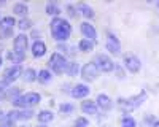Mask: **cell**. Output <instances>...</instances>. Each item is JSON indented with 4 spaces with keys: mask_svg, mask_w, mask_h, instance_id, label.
Returning <instances> with one entry per match:
<instances>
[{
    "mask_svg": "<svg viewBox=\"0 0 159 127\" xmlns=\"http://www.w3.org/2000/svg\"><path fill=\"white\" fill-rule=\"evenodd\" d=\"M37 119L42 122V124H48V122H51L52 119H54V113L52 111H49V110H42L38 114H37Z\"/></svg>",
    "mask_w": 159,
    "mask_h": 127,
    "instance_id": "obj_19",
    "label": "cell"
},
{
    "mask_svg": "<svg viewBox=\"0 0 159 127\" xmlns=\"http://www.w3.org/2000/svg\"><path fill=\"white\" fill-rule=\"evenodd\" d=\"M15 25H16V19L13 16H5L0 19V40H8L13 35Z\"/></svg>",
    "mask_w": 159,
    "mask_h": 127,
    "instance_id": "obj_5",
    "label": "cell"
},
{
    "mask_svg": "<svg viewBox=\"0 0 159 127\" xmlns=\"http://www.w3.org/2000/svg\"><path fill=\"white\" fill-rule=\"evenodd\" d=\"M121 127H137V121L130 116H124L121 121Z\"/></svg>",
    "mask_w": 159,
    "mask_h": 127,
    "instance_id": "obj_26",
    "label": "cell"
},
{
    "mask_svg": "<svg viewBox=\"0 0 159 127\" xmlns=\"http://www.w3.org/2000/svg\"><path fill=\"white\" fill-rule=\"evenodd\" d=\"M37 127H48V125H45V124H42V125H37Z\"/></svg>",
    "mask_w": 159,
    "mask_h": 127,
    "instance_id": "obj_35",
    "label": "cell"
},
{
    "mask_svg": "<svg viewBox=\"0 0 159 127\" xmlns=\"http://www.w3.org/2000/svg\"><path fill=\"white\" fill-rule=\"evenodd\" d=\"M40 100H42V97H40L38 92H25L13 99V107L21 110H30L40 103Z\"/></svg>",
    "mask_w": 159,
    "mask_h": 127,
    "instance_id": "obj_3",
    "label": "cell"
},
{
    "mask_svg": "<svg viewBox=\"0 0 159 127\" xmlns=\"http://www.w3.org/2000/svg\"><path fill=\"white\" fill-rule=\"evenodd\" d=\"M2 62H3V59H2V57H0V67H2Z\"/></svg>",
    "mask_w": 159,
    "mask_h": 127,
    "instance_id": "obj_34",
    "label": "cell"
},
{
    "mask_svg": "<svg viewBox=\"0 0 159 127\" xmlns=\"http://www.w3.org/2000/svg\"><path fill=\"white\" fill-rule=\"evenodd\" d=\"M0 19H2V18H0Z\"/></svg>",
    "mask_w": 159,
    "mask_h": 127,
    "instance_id": "obj_38",
    "label": "cell"
},
{
    "mask_svg": "<svg viewBox=\"0 0 159 127\" xmlns=\"http://www.w3.org/2000/svg\"><path fill=\"white\" fill-rule=\"evenodd\" d=\"M153 127H159V121H154L153 122Z\"/></svg>",
    "mask_w": 159,
    "mask_h": 127,
    "instance_id": "obj_33",
    "label": "cell"
},
{
    "mask_svg": "<svg viewBox=\"0 0 159 127\" xmlns=\"http://www.w3.org/2000/svg\"><path fill=\"white\" fill-rule=\"evenodd\" d=\"M73 110H75V107L72 103H61L59 105V111L64 114H70V113H73Z\"/></svg>",
    "mask_w": 159,
    "mask_h": 127,
    "instance_id": "obj_27",
    "label": "cell"
},
{
    "mask_svg": "<svg viewBox=\"0 0 159 127\" xmlns=\"http://www.w3.org/2000/svg\"><path fill=\"white\" fill-rule=\"evenodd\" d=\"M76 13H80L83 18H86V19H92L96 15H94V10H92L88 3H78L76 5Z\"/></svg>",
    "mask_w": 159,
    "mask_h": 127,
    "instance_id": "obj_18",
    "label": "cell"
},
{
    "mask_svg": "<svg viewBox=\"0 0 159 127\" xmlns=\"http://www.w3.org/2000/svg\"><path fill=\"white\" fill-rule=\"evenodd\" d=\"M49 30H51V35L56 42L64 43L69 40V37L72 33V25L64 18H52V21L49 24Z\"/></svg>",
    "mask_w": 159,
    "mask_h": 127,
    "instance_id": "obj_1",
    "label": "cell"
},
{
    "mask_svg": "<svg viewBox=\"0 0 159 127\" xmlns=\"http://www.w3.org/2000/svg\"><path fill=\"white\" fill-rule=\"evenodd\" d=\"M147 99H148V94L145 91H140L135 95L118 99V108H119V111H123V113L127 114V113H132L134 110H137L143 102H147Z\"/></svg>",
    "mask_w": 159,
    "mask_h": 127,
    "instance_id": "obj_2",
    "label": "cell"
},
{
    "mask_svg": "<svg viewBox=\"0 0 159 127\" xmlns=\"http://www.w3.org/2000/svg\"><path fill=\"white\" fill-rule=\"evenodd\" d=\"M124 67L130 72V73H139L140 67H142V62L137 56L134 54H126L124 56Z\"/></svg>",
    "mask_w": 159,
    "mask_h": 127,
    "instance_id": "obj_13",
    "label": "cell"
},
{
    "mask_svg": "<svg viewBox=\"0 0 159 127\" xmlns=\"http://www.w3.org/2000/svg\"><path fill=\"white\" fill-rule=\"evenodd\" d=\"M81 110L86 114H91V116H97L99 114V107L96 103V100H83L81 102Z\"/></svg>",
    "mask_w": 159,
    "mask_h": 127,
    "instance_id": "obj_16",
    "label": "cell"
},
{
    "mask_svg": "<svg viewBox=\"0 0 159 127\" xmlns=\"http://www.w3.org/2000/svg\"><path fill=\"white\" fill-rule=\"evenodd\" d=\"M37 76H38V73H37L34 68H25V70L22 72V78H24V81H25V83L37 81Z\"/></svg>",
    "mask_w": 159,
    "mask_h": 127,
    "instance_id": "obj_22",
    "label": "cell"
},
{
    "mask_svg": "<svg viewBox=\"0 0 159 127\" xmlns=\"http://www.w3.org/2000/svg\"><path fill=\"white\" fill-rule=\"evenodd\" d=\"M30 25H32V21H30L29 18H21L19 22H18V27H19L21 30H27V29H30Z\"/></svg>",
    "mask_w": 159,
    "mask_h": 127,
    "instance_id": "obj_25",
    "label": "cell"
},
{
    "mask_svg": "<svg viewBox=\"0 0 159 127\" xmlns=\"http://www.w3.org/2000/svg\"><path fill=\"white\" fill-rule=\"evenodd\" d=\"M46 13H48L49 16L59 18V13H61V10H59V7H57L56 3H48V5H46Z\"/></svg>",
    "mask_w": 159,
    "mask_h": 127,
    "instance_id": "obj_24",
    "label": "cell"
},
{
    "mask_svg": "<svg viewBox=\"0 0 159 127\" xmlns=\"http://www.w3.org/2000/svg\"><path fill=\"white\" fill-rule=\"evenodd\" d=\"M8 86H10V84H8V83H5L3 80L0 81V95H2L3 92H7V89H8Z\"/></svg>",
    "mask_w": 159,
    "mask_h": 127,
    "instance_id": "obj_31",
    "label": "cell"
},
{
    "mask_svg": "<svg viewBox=\"0 0 159 127\" xmlns=\"http://www.w3.org/2000/svg\"><path fill=\"white\" fill-rule=\"evenodd\" d=\"M67 67H69V60L65 59L61 53L51 54V57H49V68L54 72L56 75L65 73V72H67Z\"/></svg>",
    "mask_w": 159,
    "mask_h": 127,
    "instance_id": "obj_4",
    "label": "cell"
},
{
    "mask_svg": "<svg viewBox=\"0 0 159 127\" xmlns=\"http://www.w3.org/2000/svg\"><path fill=\"white\" fill-rule=\"evenodd\" d=\"M29 46V40H27V35L25 33H19L15 40H13V51L19 56H25V51H27Z\"/></svg>",
    "mask_w": 159,
    "mask_h": 127,
    "instance_id": "obj_8",
    "label": "cell"
},
{
    "mask_svg": "<svg viewBox=\"0 0 159 127\" xmlns=\"http://www.w3.org/2000/svg\"><path fill=\"white\" fill-rule=\"evenodd\" d=\"M92 62L96 64L97 70H99V72H103V73H110V72H113V70L116 68L115 62H113L107 54H97L96 59L92 60Z\"/></svg>",
    "mask_w": 159,
    "mask_h": 127,
    "instance_id": "obj_6",
    "label": "cell"
},
{
    "mask_svg": "<svg viewBox=\"0 0 159 127\" xmlns=\"http://www.w3.org/2000/svg\"><path fill=\"white\" fill-rule=\"evenodd\" d=\"M13 13L19 18H27V13H29V7L25 3H15L13 5Z\"/></svg>",
    "mask_w": 159,
    "mask_h": 127,
    "instance_id": "obj_20",
    "label": "cell"
},
{
    "mask_svg": "<svg viewBox=\"0 0 159 127\" xmlns=\"http://www.w3.org/2000/svg\"><path fill=\"white\" fill-rule=\"evenodd\" d=\"M157 8H159V2H157Z\"/></svg>",
    "mask_w": 159,
    "mask_h": 127,
    "instance_id": "obj_36",
    "label": "cell"
},
{
    "mask_svg": "<svg viewBox=\"0 0 159 127\" xmlns=\"http://www.w3.org/2000/svg\"><path fill=\"white\" fill-rule=\"evenodd\" d=\"M96 103H97V107H99L100 110H103V111H110V110L113 108V100H111L107 94H99L97 99H96Z\"/></svg>",
    "mask_w": 159,
    "mask_h": 127,
    "instance_id": "obj_15",
    "label": "cell"
},
{
    "mask_svg": "<svg viewBox=\"0 0 159 127\" xmlns=\"http://www.w3.org/2000/svg\"><path fill=\"white\" fill-rule=\"evenodd\" d=\"M80 32L83 33V37L86 38V40H89L92 43H97V32H96V27L91 22H81Z\"/></svg>",
    "mask_w": 159,
    "mask_h": 127,
    "instance_id": "obj_12",
    "label": "cell"
},
{
    "mask_svg": "<svg viewBox=\"0 0 159 127\" xmlns=\"http://www.w3.org/2000/svg\"><path fill=\"white\" fill-rule=\"evenodd\" d=\"M51 80H52V75H51V72H49V70H46V68H42V70L38 72L37 81H38L40 84H48Z\"/></svg>",
    "mask_w": 159,
    "mask_h": 127,
    "instance_id": "obj_21",
    "label": "cell"
},
{
    "mask_svg": "<svg viewBox=\"0 0 159 127\" xmlns=\"http://www.w3.org/2000/svg\"><path fill=\"white\" fill-rule=\"evenodd\" d=\"M99 70L96 67V64L94 62H88L84 64V65L81 67V78L88 83H92V81H96L99 78Z\"/></svg>",
    "mask_w": 159,
    "mask_h": 127,
    "instance_id": "obj_7",
    "label": "cell"
},
{
    "mask_svg": "<svg viewBox=\"0 0 159 127\" xmlns=\"http://www.w3.org/2000/svg\"><path fill=\"white\" fill-rule=\"evenodd\" d=\"M32 116H34L32 110H21V108H16L7 114V118L11 121H29L32 119Z\"/></svg>",
    "mask_w": 159,
    "mask_h": 127,
    "instance_id": "obj_9",
    "label": "cell"
},
{
    "mask_svg": "<svg viewBox=\"0 0 159 127\" xmlns=\"http://www.w3.org/2000/svg\"><path fill=\"white\" fill-rule=\"evenodd\" d=\"M67 11H69V16H76V7L73 5H67Z\"/></svg>",
    "mask_w": 159,
    "mask_h": 127,
    "instance_id": "obj_30",
    "label": "cell"
},
{
    "mask_svg": "<svg viewBox=\"0 0 159 127\" xmlns=\"http://www.w3.org/2000/svg\"><path fill=\"white\" fill-rule=\"evenodd\" d=\"M46 54V45L42 40H37L32 43V56L34 57H43Z\"/></svg>",
    "mask_w": 159,
    "mask_h": 127,
    "instance_id": "obj_17",
    "label": "cell"
},
{
    "mask_svg": "<svg viewBox=\"0 0 159 127\" xmlns=\"http://www.w3.org/2000/svg\"><path fill=\"white\" fill-rule=\"evenodd\" d=\"M22 65H11L10 68H7L5 70V73H3V81L5 83H8V84H11V83H15L19 76H22Z\"/></svg>",
    "mask_w": 159,
    "mask_h": 127,
    "instance_id": "obj_10",
    "label": "cell"
},
{
    "mask_svg": "<svg viewBox=\"0 0 159 127\" xmlns=\"http://www.w3.org/2000/svg\"><path fill=\"white\" fill-rule=\"evenodd\" d=\"M89 94H91V89L86 84H76V86H73V89L70 91V95L73 99H81V100L86 99Z\"/></svg>",
    "mask_w": 159,
    "mask_h": 127,
    "instance_id": "obj_14",
    "label": "cell"
},
{
    "mask_svg": "<svg viewBox=\"0 0 159 127\" xmlns=\"http://www.w3.org/2000/svg\"><path fill=\"white\" fill-rule=\"evenodd\" d=\"M0 127H15V125H13L11 122H7V124H2V125H0Z\"/></svg>",
    "mask_w": 159,
    "mask_h": 127,
    "instance_id": "obj_32",
    "label": "cell"
},
{
    "mask_svg": "<svg viewBox=\"0 0 159 127\" xmlns=\"http://www.w3.org/2000/svg\"><path fill=\"white\" fill-rule=\"evenodd\" d=\"M92 48H94V43L86 40V38L80 40V43H78V49L81 51V53H89V51H92Z\"/></svg>",
    "mask_w": 159,
    "mask_h": 127,
    "instance_id": "obj_23",
    "label": "cell"
},
{
    "mask_svg": "<svg viewBox=\"0 0 159 127\" xmlns=\"http://www.w3.org/2000/svg\"><path fill=\"white\" fill-rule=\"evenodd\" d=\"M107 49H108V53L113 54V56H119V53H121V43H119L118 37L113 32L107 33Z\"/></svg>",
    "mask_w": 159,
    "mask_h": 127,
    "instance_id": "obj_11",
    "label": "cell"
},
{
    "mask_svg": "<svg viewBox=\"0 0 159 127\" xmlns=\"http://www.w3.org/2000/svg\"><path fill=\"white\" fill-rule=\"evenodd\" d=\"M73 127H89V119L80 116V118H76V121L73 122Z\"/></svg>",
    "mask_w": 159,
    "mask_h": 127,
    "instance_id": "obj_28",
    "label": "cell"
},
{
    "mask_svg": "<svg viewBox=\"0 0 159 127\" xmlns=\"http://www.w3.org/2000/svg\"><path fill=\"white\" fill-rule=\"evenodd\" d=\"M78 70H80V65H78L76 62H70V64H69V67H67V73H69V76H75Z\"/></svg>",
    "mask_w": 159,
    "mask_h": 127,
    "instance_id": "obj_29",
    "label": "cell"
},
{
    "mask_svg": "<svg viewBox=\"0 0 159 127\" xmlns=\"http://www.w3.org/2000/svg\"><path fill=\"white\" fill-rule=\"evenodd\" d=\"M100 127H105V125H100Z\"/></svg>",
    "mask_w": 159,
    "mask_h": 127,
    "instance_id": "obj_37",
    "label": "cell"
}]
</instances>
